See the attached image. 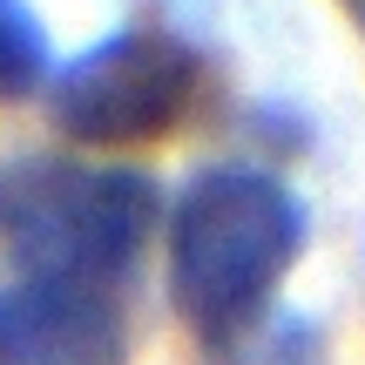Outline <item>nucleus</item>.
<instances>
[{
	"instance_id": "obj_1",
	"label": "nucleus",
	"mask_w": 365,
	"mask_h": 365,
	"mask_svg": "<svg viewBox=\"0 0 365 365\" xmlns=\"http://www.w3.org/2000/svg\"><path fill=\"white\" fill-rule=\"evenodd\" d=\"M304 250V210L257 163H210L170 210V298L210 345L244 339Z\"/></svg>"
},
{
	"instance_id": "obj_5",
	"label": "nucleus",
	"mask_w": 365,
	"mask_h": 365,
	"mask_svg": "<svg viewBox=\"0 0 365 365\" xmlns=\"http://www.w3.org/2000/svg\"><path fill=\"white\" fill-rule=\"evenodd\" d=\"M48 88V27L27 0H0V108Z\"/></svg>"
},
{
	"instance_id": "obj_2",
	"label": "nucleus",
	"mask_w": 365,
	"mask_h": 365,
	"mask_svg": "<svg viewBox=\"0 0 365 365\" xmlns=\"http://www.w3.org/2000/svg\"><path fill=\"white\" fill-rule=\"evenodd\" d=\"M156 182L143 170L88 163H14L0 170V257L21 277L115 291L156 230Z\"/></svg>"
},
{
	"instance_id": "obj_4",
	"label": "nucleus",
	"mask_w": 365,
	"mask_h": 365,
	"mask_svg": "<svg viewBox=\"0 0 365 365\" xmlns=\"http://www.w3.org/2000/svg\"><path fill=\"white\" fill-rule=\"evenodd\" d=\"M0 365H129L115 291L14 277L0 284Z\"/></svg>"
},
{
	"instance_id": "obj_6",
	"label": "nucleus",
	"mask_w": 365,
	"mask_h": 365,
	"mask_svg": "<svg viewBox=\"0 0 365 365\" xmlns=\"http://www.w3.org/2000/svg\"><path fill=\"white\" fill-rule=\"evenodd\" d=\"M339 7H345V14H352V27H359V34H365V0H339Z\"/></svg>"
},
{
	"instance_id": "obj_3",
	"label": "nucleus",
	"mask_w": 365,
	"mask_h": 365,
	"mask_svg": "<svg viewBox=\"0 0 365 365\" xmlns=\"http://www.w3.org/2000/svg\"><path fill=\"white\" fill-rule=\"evenodd\" d=\"M196 54L163 27H115L48 81V122L81 149L163 143L196 102Z\"/></svg>"
}]
</instances>
